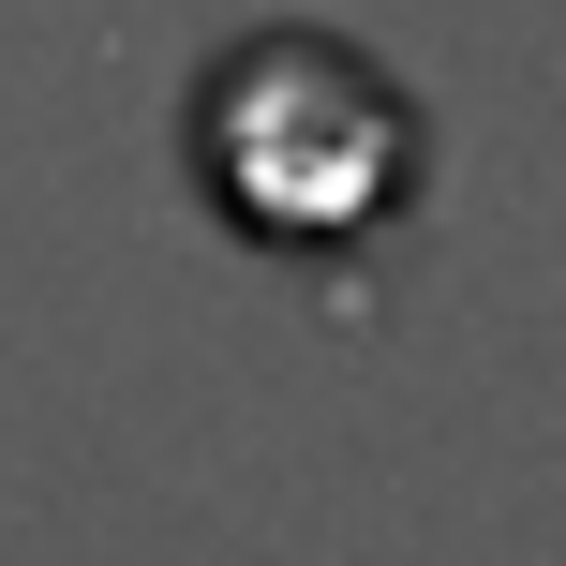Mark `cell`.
<instances>
[{
    "mask_svg": "<svg viewBox=\"0 0 566 566\" xmlns=\"http://www.w3.org/2000/svg\"><path fill=\"white\" fill-rule=\"evenodd\" d=\"M195 149H209L224 224H254L269 254L373 239L418 195V119H402V90H373L358 60L313 45V30L224 45V75H209V105H195Z\"/></svg>",
    "mask_w": 566,
    "mask_h": 566,
    "instance_id": "1",
    "label": "cell"
}]
</instances>
